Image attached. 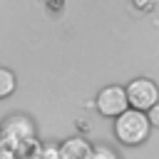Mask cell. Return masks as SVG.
Listing matches in <instances>:
<instances>
[{"mask_svg": "<svg viewBox=\"0 0 159 159\" xmlns=\"http://www.w3.org/2000/svg\"><path fill=\"white\" fill-rule=\"evenodd\" d=\"M0 144L12 154H25L27 147H35V127L27 117H10L0 129Z\"/></svg>", "mask_w": 159, "mask_h": 159, "instance_id": "obj_1", "label": "cell"}, {"mask_svg": "<svg viewBox=\"0 0 159 159\" xmlns=\"http://www.w3.org/2000/svg\"><path fill=\"white\" fill-rule=\"evenodd\" d=\"M114 134L122 144H142L149 137V117L142 109H127L117 117Z\"/></svg>", "mask_w": 159, "mask_h": 159, "instance_id": "obj_2", "label": "cell"}, {"mask_svg": "<svg viewBox=\"0 0 159 159\" xmlns=\"http://www.w3.org/2000/svg\"><path fill=\"white\" fill-rule=\"evenodd\" d=\"M127 99H129V107L132 109H142V112H149L157 102H159V89L152 80H132L129 87H127Z\"/></svg>", "mask_w": 159, "mask_h": 159, "instance_id": "obj_3", "label": "cell"}, {"mask_svg": "<svg viewBox=\"0 0 159 159\" xmlns=\"http://www.w3.org/2000/svg\"><path fill=\"white\" fill-rule=\"evenodd\" d=\"M97 109L104 117H119L122 112L129 109V99H127V89L119 84H109L97 94Z\"/></svg>", "mask_w": 159, "mask_h": 159, "instance_id": "obj_4", "label": "cell"}, {"mask_svg": "<svg viewBox=\"0 0 159 159\" xmlns=\"http://www.w3.org/2000/svg\"><path fill=\"white\" fill-rule=\"evenodd\" d=\"M94 149L82 137H70L60 144V159H92Z\"/></svg>", "mask_w": 159, "mask_h": 159, "instance_id": "obj_5", "label": "cell"}, {"mask_svg": "<svg viewBox=\"0 0 159 159\" xmlns=\"http://www.w3.org/2000/svg\"><path fill=\"white\" fill-rule=\"evenodd\" d=\"M17 87V80H15V72L7 70V67H0V99L10 97Z\"/></svg>", "mask_w": 159, "mask_h": 159, "instance_id": "obj_6", "label": "cell"}, {"mask_svg": "<svg viewBox=\"0 0 159 159\" xmlns=\"http://www.w3.org/2000/svg\"><path fill=\"white\" fill-rule=\"evenodd\" d=\"M30 159H60V147L55 144H42V147H35Z\"/></svg>", "mask_w": 159, "mask_h": 159, "instance_id": "obj_7", "label": "cell"}, {"mask_svg": "<svg viewBox=\"0 0 159 159\" xmlns=\"http://www.w3.org/2000/svg\"><path fill=\"white\" fill-rule=\"evenodd\" d=\"M92 159H117V154H114L109 147H97L94 154H92Z\"/></svg>", "mask_w": 159, "mask_h": 159, "instance_id": "obj_8", "label": "cell"}, {"mask_svg": "<svg viewBox=\"0 0 159 159\" xmlns=\"http://www.w3.org/2000/svg\"><path fill=\"white\" fill-rule=\"evenodd\" d=\"M157 2H159V0H134V5H137L139 10H147V12H152V10L157 7Z\"/></svg>", "mask_w": 159, "mask_h": 159, "instance_id": "obj_9", "label": "cell"}, {"mask_svg": "<svg viewBox=\"0 0 159 159\" xmlns=\"http://www.w3.org/2000/svg\"><path fill=\"white\" fill-rule=\"evenodd\" d=\"M147 117H149V124L159 127V102H157V104H154V107L149 109V114H147Z\"/></svg>", "mask_w": 159, "mask_h": 159, "instance_id": "obj_10", "label": "cell"}]
</instances>
